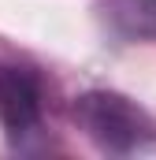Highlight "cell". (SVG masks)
<instances>
[{"instance_id": "cell-1", "label": "cell", "mask_w": 156, "mask_h": 160, "mask_svg": "<svg viewBox=\"0 0 156 160\" xmlns=\"http://www.w3.org/2000/svg\"><path fill=\"white\" fill-rule=\"evenodd\" d=\"M75 123L78 130L112 157L145 153L156 145V119L130 97L115 89H89L75 101Z\"/></svg>"}, {"instance_id": "cell-2", "label": "cell", "mask_w": 156, "mask_h": 160, "mask_svg": "<svg viewBox=\"0 0 156 160\" xmlns=\"http://www.w3.org/2000/svg\"><path fill=\"white\" fill-rule=\"evenodd\" d=\"M45 123V89L37 71L15 60H0V127L15 149L37 138Z\"/></svg>"}, {"instance_id": "cell-3", "label": "cell", "mask_w": 156, "mask_h": 160, "mask_svg": "<svg viewBox=\"0 0 156 160\" xmlns=\"http://www.w3.org/2000/svg\"><path fill=\"white\" fill-rule=\"evenodd\" d=\"M100 15L123 41H156V0H104Z\"/></svg>"}]
</instances>
